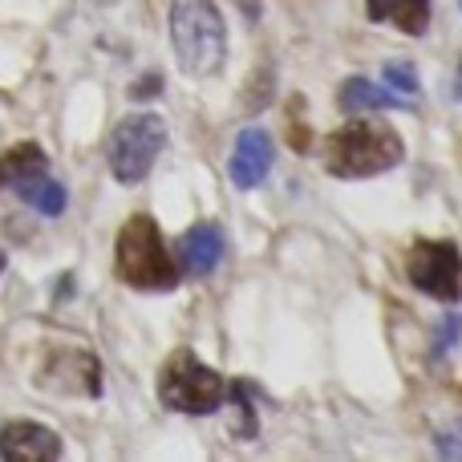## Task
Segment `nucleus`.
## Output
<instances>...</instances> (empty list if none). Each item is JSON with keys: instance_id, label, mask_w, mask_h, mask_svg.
Returning a JSON list of instances; mask_svg holds the SVG:
<instances>
[{"instance_id": "obj_9", "label": "nucleus", "mask_w": 462, "mask_h": 462, "mask_svg": "<svg viewBox=\"0 0 462 462\" xmlns=\"http://www.w3.org/2000/svg\"><path fill=\"white\" fill-rule=\"evenodd\" d=\"M268 167H272V134L268 130H244L236 138V151H231V183L239 191H252L268 179Z\"/></svg>"}, {"instance_id": "obj_3", "label": "nucleus", "mask_w": 462, "mask_h": 462, "mask_svg": "<svg viewBox=\"0 0 462 462\" xmlns=\"http://www.w3.org/2000/svg\"><path fill=\"white\" fill-rule=\"evenodd\" d=\"M118 276L138 292H171L179 284V263L167 255L159 224L151 216H130L118 231Z\"/></svg>"}, {"instance_id": "obj_19", "label": "nucleus", "mask_w": 462, "mask_h": 462, "mask_svg": "<svg viewBox=\"0 0 462 462\" xmlns=\"http://www.w3.org/2000/svg\"><path fill=\"white\" fill-rule=\"evenodd\" d=\"M455 94L462 97V61H458V73H455Z\"/></svg>"}, {"instance_id": "obj_20", "label": "nucleus", "mask_w": 462, "mask_h": 462, "mask_svg": "<svg viewBox=\"0 0 462 462\" xmlns=\"http://www.w3.org/2000/svg\"><path fill=\"white\" fill-rule=\"evenodd\" d=\"M0 272H5V252H0Z\"/></svg>"}, {"instance_id": "obj_13", "label": "nucleus", "mask_w": 462, "mask_h": 462, "mask_svg": "<svg viewBox=\"0 0 462 462\" xmlns=\"http://www.w3.org/2000/svg\"><path fill=\"white\" fill-rule=\"evenodd\" d=\"M402 102H406L402 94H390V89L374 86V81H365V78H349L341 86L345 110H393V106H402Z\"/></svg>"}, {"instance_id": "obj_8", "label": "nucleus", "mask_w": 462, "mask_h": 462, "mask_svg": "<svg viewBox=\"0 0 462 462\" xmlns=\"http://www.w3.org/2000/svg\"><path fill=\"white\" fill-rule=\"evenodd\" d=\"M61 455V439L41 422H8L0 430V458L8 462H53Z\"/></svg>"}, {"instance_id": "obj_10", "label": "nucleus", "mask_w": 462, "mask_h": 462, "mask_svg": "<svg viewBox=\"0 0 462 462\" xmlns=\"http://www.w3.org/2000/svg\"><path fill=\"white\" fill-rule=\"evenodd\" d=\"M224 252H227L224 227L219 224H195V227L183 231V239H179V260L175 263H183L187 276H208V272L219 268Z\"/></svg>"}, {"instance_id": "obj_6", "label": "nucleus", "mask_w": 462, "mask_h": 462, "mask_svg": "<svg viewBox=\"0 0 462 462\" xmlns=\"http://www.w3.org/2000/svg\"><path fill=\"white\" fill-rule=\"evenodd\" d=\"M410 284L422 288L434 300H458L462 296V252L447 239H426L410 252Z\"/></svg>"}, {"instance_id": "obj_18", "label": "nucleus", "mask_w": 462, "mask_h": 462, "mask_svg": "<svg viewBox=\"0 0 462 462\" xmlns=\"http://www.w3.org/2000/svg\"><path fill=\"white\" fill-rule=\"evenodd\" d=\"M159 89H162V81H159V78H151V81H138V86L130 89V94H134V97H146V94H159Z\"/></svg>"}, {"instance_id": "obj_11", "label": "nucleus", "mask_w": 462, "mask_h": 462, "mask_svg": "<svg viewBox=\"0 0 462 462\" xmlns=\"http://www.w3.org/2000/svg\"><path fill=\"white\" fill-rule=\"evenodd\" d=\"M369 21H393L402 32L422 37L430 24V0H365Z\"/></svg>"}, {"instance_id": "obj_15", "label": "nucleus", "mask_w": 462, "mask_h": 462, "mask_svg": "<svg viewBox=\"0 0 462 462\" xmlns=\"http://www.w3.org/2000/svg\"><path fill=\"white\" fill-rule=\"evenodd\" d=\"M385 86L402 97H414L418 94V69L410 61H385Z\"/></svg>"}, {"instance_id": "obj_17", "label": "nucleus", "mask_w": 462, "mask_h": 462, "mask_svg": "<svg viewBox=\"0 0 462 462\" xmlns=\"http://www.w3.org/2000/svg\"><path fill=\"white\" fill-rule=\"evenodd\" d=\"M458 333H462V317H458V312H450L447 325H442V333H439V341H434V353L442 357V353L455 349V345H458Z\"/></svg>"}, {"instance_id": "obj_16", "label": "nucleus", "mask_w": 462, "mask_h": 462, "mask_svg": "<svg viewBox=\"0 0 462 462\" xmlns=\"http://www.w3.org/2000/svg\"><path fill=\"white\" fill-rule=\"evenodd\" d=\"M231 402L239 410V422H236V439H255V414H252V402H247L244 382L231 385Z\"/></svg>"}, {"instance_id": "obj_14", "label": "nucleus", "mask_w": 462, "mask_h": 462, "mask_svg": "<svg viewBox=\"0 0 462 462\" xmlns=\"http://www.w3.org/2000/svg\"><path fill=\"white\" fill-rule=\"evenodd\" d=\"M45 167H49L45 151H41V146H32V143H21L16 151H8L5 159H0V191H5V187H16L24 175L45 171Z\"/></svg>"}, {"instance_id": "obj_4", "label": "nucleus", "mask_w": 462, "mask_h": 462, "mask_svg": "<svg viewBox=\"0 0 462 462\" xmlns=\"http://www.w3.org/2000/svg\"><path fill=\"white\" fill-rule=\"evenodd\" d=\"M159 398H162V406L175 410V414L208 418L227 402V385H224V377L211 365H203L191 349H175L159 374Z\"/></svg>"}, {"instance_id": "obj_7", "label": "nucleus", "mask_w": 462, "mask_h": 462, "mask_svg": "<svg viewBox=\"0 0 462 462\" xmlns=\"http://www.w3.org/2000/svg\"><path fill=\"white\" fill-rule=\"evenodd\" d=\"M41 385H49V390H65V393H86V398H97V393H102V369H97L94 353L57 349V353H49L45 374H41Z\"/></svg>"}, {"instance_id": "obj_5", "label": "nucleus", "mask_w": 462, "mask_h": 462, "mask_svg": "<svg viewBox=\"0 0 462 462\" xmlns=\"http://www.w3.org/2000/svg\"><path fill=\"white\" fill-rule=\"evenodd\" d=\"M162 146H167V122L159 114H130L110 134V175L126 187L143 183Z\"/></svg>"}, {"instance_id": "obj_12", "label": "nucleus", "mask_w": 462, "mask_h": 462, "mask_svg": "<svg viewBox=\"0 0 462 462\" xmlns=\"http://www.w3.org/2000/svg\"><path fill=\"white\" fill-rule=\"evenodd\" d=\"M13 191L21 195V199L29 203L32 211H41V216H61L65 203H69L65 187L57 183V179H49V167H45V171H32V175H24L21 183L13 187Z\"/></svg>"}, {"instance_id": "obj_1", "label": "nucleus", "mask_w": 462, "mask_h": 462, "mask_svg": "<svg viewBox=\"0 0 462 462\" xmlns=\"http://www.w3.org/2000/svg\"><path fill=\"white\" fill-rule=\"evenodd\" d=\"M171 49L187 78H211L227 57V24L216 0H171Z\"/></svg>"}, {"instance_id": "obj_2", "label": "nucleus", "mask_w": 462, "mask_h": 462, "mask_svg": "<svg viewBox=\"0 0 462 462\" xmlns=\"http://www.w3.org/2000/svg\"><path fill=\"white\" fill-rule=\"evenodd\" d=\"M406 146H402L398 130L385 122H349V126L333 130L325 138V167L337 179H369L385 175L390 167H398Z\"/></svg>"}]
</instances>
